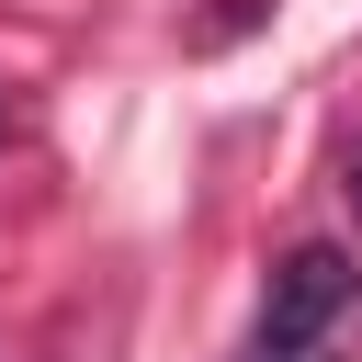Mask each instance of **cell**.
I'll use <instances>...</instances> for the list:
<instances>
[{"instance_id":"7a4b0ae2","label":"cell","mask_w":362,"mask_h":362,"mask_svg":"<svg viewBox=\"0 0 362 362\" xmlns=\"http://www.w3.org/2000/svg\"><path fill=\"white\" fill-rule=\"evenodd\" d=\"M351 204H362V147H351Z\"/></svg>"},{"instance_id":"6da1fadb","label":"cell","mask_w":362,"mask_h":362,"mask_svg":"<svg viewBox=\"0 0 362 362\" xmlns=\"http://www.w3.org/2000/svg\"><path fill=\"white\" fill-rule=\"evenodd\" d=\"M351 294H362L351 249H294V260L272 272V294H260V362H294L305 339H328Z\"/></svg>"}]
</instances>
